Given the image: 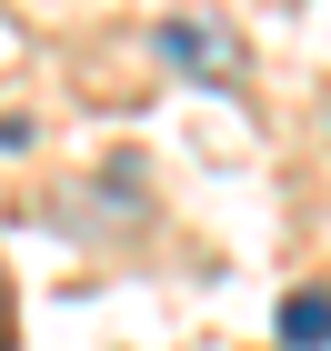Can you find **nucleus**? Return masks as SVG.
<instances>
[{"instance_id": "obj_1", "label": "nucleus", "mask_w": 331, "mask_h": 351, "mask_svg": "<svg viewBox=\"0 0 331 351\" xmlns=\"http://www.w3.org/2000/svg\"><path fill=\"white\" fill-rule=\"evenodd\" d=\"M161 60H181L191 81L241 90V30H221V21H161Z\"/></svg>"}, {"instance_id": "obj_2", "label": "nucleus", "mask_w": 331, "mask_h": 351, "mask_svg": "<svg viewBox=\"0 0 331 351\" xmlns=\"http://www.w3.org/2000/svg\"><path fill=\"white\" fill-rule=\"evenodd\" d=\"M281 341L291 351H331V291H291L281 301Z\"/></svg>"}]
</instances>
